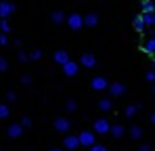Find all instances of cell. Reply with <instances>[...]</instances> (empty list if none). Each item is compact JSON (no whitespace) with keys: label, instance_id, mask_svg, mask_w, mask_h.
Segmentation results:
<instances>
[{"label":"cell","instance_id":"obj_10","mask_svg":"<svg viewBox=\"0 0 155 151\" xmlns=\"http://www.w3.org/2000/svg\"><path fill=\"white\" fill-rule=\"evenodd\" d=\"M15 13V4L11 2H0V19H6L8 15Z\"/></svg>","mask_w":155,"mask_h":151},{"label":"cell","instance_id":"obj_27","mask_svg":"<svg viewBox=\"0 0 155 151\" xmlns=\"http://www.w3.org/2000/svg\"><path fill=\"white\" fill-rule=\"evenodd\" d=\"M65 109L71 113V111H76L78 109V105H76V101H67V105H65Z\"/></svg>","mask_w":155,"mask_h":151},{"label":"cell","instance_id":"obj_25","mask_svg":"<svg viewBox=\"0 0 155 151\" xmlns=\"http://www.w3.org/2000/svg\"><path fill=\"white\" fill-rule=\"evenodd\" d=\"M40 57H42V50H40V49H36V50L29 52V61H38Z\"/></svg>","mask_w":155,"mask_h":151},{"label":"cell","instance_id":"obj_15","mask_svg":"<svg viewBox=\"0 0 155 151\" xmlns=\"http://www.w3.org/2000/svg\"><path fill=\"white\" fill-rule=\"evenodd\" d=\"M140 11L143 13H155V0H143L140 2Z\"/></svg>","mask_w":155,"mask_h":151},{"label":"cell","instance_id":"obj_38","mask_svg":"<svg viewBox=\"0 0 155 151\" xmlns=\"http://www.w3.org/2000/svg\"><path fill=\"white\" fill-rule=\"evenodd\" d=\"M153 27H155V13H153Z\"/></svg>","mask_w":155,"mask_h":151},{"label":"cell","instance_id":"obj_8","mask_svg":"<svg viewBox=\"0 0 155 151\" xmlns=\"http://www.w3.org/2000/svg\"><path fill=\"white\" fill-rule=\"evenodd\" d=\"M109 130H111V124H109L105 118H101V120L94 122V132H99V134H107Z\"/></svg>","mask_w":155,"mask_h":151},{"label":"cell","instance_id":"obj_33","mask_svg":"<svg viewBox=\"0 0 155 151\" xmlns=\"http://www.w3.org/2000/svg\"><path fill=\"white\" fill-rule=\"evenodd\" d=\"M21 124H23V128H29V126H31V120H29V118H23Z\"/></svg>","mask_w":155,"mask_h":151},{"label":"cell","instance_id":"obj_9","mask_svg":"<svg viewBox=\"0 0 155 151\" xmlns=\"http://www.w3.org/2000/svg\"><path fill=\"white\" fill-rule=\"evenodd\" d=\"M78 69H80V63L71 61V59H69V61H67V63L63 65V74L69 76V78H71V76H76V74H78Z\"/></svg>","mask_w":155,"mask_h":151},{"label":"cell","instance_id":"obj_28","mask_svg":"<svg viewBox=\"0 0 155 151\" xmlns=\"http://www.w3.org/2000/svg\"><path fill=\"white\" fill-rule=\"evenodd\" d=\"M6 69H8V61L4 57H0V72H6Z\"/></svg>","mask_w":155,"mask_h":151},{"label":"cell","instance_id":"obj_1","mask_svg":"<svg viewBox=\"0 0 155 151\" xmlns=\"http://www.w3.org/2000/svg\"><path fill=\"white\" fill-rule=\"evenodd\" d=\"M65 23L69 25V29L78 32V29H82V27H84V17H82L80 13H71V15L67 17V21H65Z\"/></svg>","mask_w":155,"mask_h":151},{"label":"cell","instance_id":"obj_14","mask_svg":"<svg viewBox=\"0 0 155 151\" xmlns=\"http://www.w3.org/2000/svg\"><path fill=\"white\" fill-rule=\"evenodd\" d=\"M109 132H111L113 139H122V136L126 134V128L122 124H111V130H109Z\"/></svg>","mask_w":155,"mask_h":151},{"label":"cell","instance_id":"obj_12","mask_svg":"<svg viewBox=\"0 0 155 151\" xmlns=\"http://www.w3.org/2000/svg\"><path fill=\"white\" fill-rule=\"evenodd\" d=\"M6 134H8L11 139H19V136L23 134V124H11L8 130H6Z\"/></svg>","mask_w":155,"mask_h":151},{"label":"cell","instance_id":"obj_22","mask_svg":"<svg viewBox=\"0 0 155 151\" xmlns=\"http://www.w3.org/2000/svg\"><path fill=\"white\" fill-rule=\"evenodd\" d=\"M8 113H11V107H8V105H2V103H0V120L8 118Z\"/></svg>","mask_w":155,"mask_h":151},{"label":"cell","instance_id":"obj_16","mask_svg":"<svg viewBox=\"0 0 155 151\" xmlns=\"http://www.w3.org/2000/svg\"><path fill=\"white\" fill-rule=\"evenodd\" d=\"M51 21L59 25V23H63V21H67V17H65V13H63V11H54V13L51 15Z\"/></svg>","mask_w":155,"mask_h":151},{"label":"cell","instance_id":"obj_3","mask_svg":"<svg viewBox=\"0 0 155 151\" xmlns=\"http://www.w3.org/2000/svg\"><path fill=\"white\" fill-rule=\"evenodd\" d=\"M80 65H84L86 69H92V67H97V57L92 52H86L80 57Z\"/></svg>","mask_w":155,"mask_h":151},{"label":"cell","instance_id":"obj_5","mask_svg":"<svg viewBox=\"0 0 155 151\" xmlns=\"http://www.w3.org/2000/svg\"><path fill=\"white\" fill-rule=\"evenodd\" d=\"M78 136H80V145H82V147H92V145H94V134H92V132L84 130V132H80Z\"/></svg>","mask_w":155,"mask_h":151},{"label":"cell","instance_id":"obj_32","mask_svg":"<svg viewBox=\"0 0 155 151\" xmlns=\"http://www.w3.org/2000/svg\"><path fill=\"white\" fill-rule=\"evenodd\" d=\"M15 99H17V95H15L13 90H8V92H6V101H15Z\"/></svg>","mask_w":155,"mask_h":151},{"label":"cell","instance_id":"obj_4","mask_svg":"<svg viewBox=\"0 0 155 151\" xmlns=\"http://www.w3.org/2000/svg\"><path fill=\"white\" fill-rule=\"evenodd\" d=\"M90 86L94 90H107L109 88V82H107V78H103V76H94L92 82H90Z\"/></svg>","mask_w":155,"mask_h":151},{"label":"cell","instance_id":"obj_11","mask_svg":"<svg viewBox=\"0 0 155 151\" xmlns=\"http://www.w3.org/2000/svg\"><path fill=\"white\" fill-rule=\"evenodd\" d=\"M140 49H143V52H147L149 57H155V36H151L149 40H145Z\"/></svg>","mask_w":155,"mask_h":151},{"label":"cell","instance_id":"obj_30","mask_svg":"<svg viewBox=\"0 0 155 151\" xmlns=\"http://www.w3.org/2000/svg\"><path fill=\"white\" fill-rule=\"evenodd\" d=\"M6 44H8V38L4 32H0V46H6Z\"/></svg>","mask_w":155,"mask_h":151},{"label":"cell","instance_id":"obj_37","mask_svg":"<svg viewBox=\"0 0 155 151\" xmlns=\"http://www.w3.org/2000/svg\"><path fill=\"white\" fill-rule=\"evenodd\" d=\"M51 151H65V149H51Z\"/></svg>","mask_w":155,"mask_h":151},{"label":"cell","instance_id":"obj_2","mask_svg":"<svg viewBox=\"0 0 155 151\" xmlns=\"http://www.w3.org/2000/svg\"><path fill=\"white\" fill-rule=\"evenodd\" d=\"M80 147V136H76V134H67L65 139H63V149H69L74 151Z\"/></svg>","mask_w":155,"mask_h":151},{"label":"cell","instance_id":"obj_19","mask_svg":"<svg viewBox=\"0 0 155 151\" xmlns=\"http://www.w3.org/2000/svg\"><path fill=\"white\" fill-rule=\"evenodd\" d=\"M138 109H140V105H138V103H136V105H128L124 113H126V118H134V113H136Z\"/></svg>","mask_w":155,"mask_h":151},{"label":"cell","instance_id":"obj_34","mask_svg":"<svg viewBox=\"0 0 155 151\" xmlns=\"http://www.w3.org/2000/svg\"><path fill=\"white\" fill-rule=\"evenodd\" d=\"M21 82H23L25 86H29V84H31V78H29V76H23V78H21Z\"/></svg>","mask_w":155,"mask_h":151},{"label":"cell","instance_id":"obj_18","mask_svg":"<svg viewBox=\"0 0 155 151\" xmlns=\"http://www.w3.org/2000/svg\"><path fill=\"white\" fill-rule=\"evenodd\" d=\"M132 25H134V29H136V32H140V34H143V32L147 29V23L143 21V17H140V15H138V17H134Z\"/></svg>","mask_w":155,"mask_h":151},{"label":"cell","instance_id":"obj_17","mask_svg":"<svg viewBox=\"0 0 155 151\" xmlns=\"http://www.w3.org/2000/svg\"><path fill=\"white\" fill-rule=\"evenodd\" d=\"M97 23H99V17H97L94 13H88V15L84 17V25H86V27H94Z\"/></svg>","mask_w":155,"mask_h":151},{"label":"cell","instance_id":"obj_26","mask_svg":"<svg viewBox=\"0 0 155 151\" xmlns=\"http://www.w3.org/2000/svg\"><path fill=\"white\" fill-rule=\"evenodd\" d=\"M17 59H19L21 63H25V61H29V55H27L25 50H19V55H17Z\"/></svg>","mask_w":155,"mask_h":151},{"label":"cell","instance_id":"obj_13","mask_svg":"<svg viewBox=\"0 0 155 151\" xmlns=\"http://www.w3.org/2000/svg\"><path fill=\"white\" fill-rule=\"evenodd\" d=\"M52 59H54V63H59V65H65V63L69 61V55H67V50H57V52L52 55Z\"/></svg>","mask_w":155,"mask_h":151},{"label":"cell","instance_id":"obj_24","mask_svg":"<svg viewBox=\"0 0 155 151\" xmlns=\"http://www.w3.org/2000/svg\"><path fill=\"white\" fill-rule=\"evenodd\" d=\"M0 32H4V34L11 32V23H8L6 19H0Z\"/></svg>","mask_w":155,"mask_h":151},{"label":"cell","instance_id":"obj_35","mask_svg":"<svg viewBox=\"0 0 155 151\" xmlns=\"http://www.w3.org/2000/svg\"><path fill=\"white\" fill-rule=\"evenodd\" d=\"M138 151H151V147H149V145H140V147H138Z\"/></svg>","mask_w":155,"mask_h":151},{"label":"cell","instance_id":"obj_31","mask_svg":"<svg viewBox=\"0 0 155 151\" xmlns=\"http://www.w3.org/2000/svg\"><path fill=\"white\" fill-rule=\"evenodd\" d=\"M90 151H107V147H105V145H97V143H94V145L90 147Z\"/></svg>","mask_w":155,"mask_h":151},{"label":"cell","instance_id":"obj_36","mask_svg":"<svg viewBox=\"0 0 155 151\" xmlns=\"http://www.w3.org/2000/svg\"><path fill=\"white\" fill-rule=\"evenodd\" d=\"M151 124L155 126V111H153V113H151Z\"/></svg>","mask_w":155,"mask_h":151},{"label":"cell","instance_id":"obj_23","mask_svg":"<svg viewBox=\"0 0 155 151\" xmlns=\"http://www.w3.org/2000/svg\"><path fill=\"white\" fill-rule=\"evenodd\" d=\"M140 17H143V21H145L147 25H151V27H153V13H143Z\"/></svg>","mask_w":155,"mask_h":151},{"label":"cell","instance_id":"obj_40","mask_svg":"<svg viewBox=\"0 0 155 151\" xmlns=\"http://www.w3.org/2000/svg\"><path fill=\"white\" fill-rule=\"evenodd\" d=\"M153 69H155V59H153Z\"/></svg>","mask_w":155,"mask_h":151},{"label":"cell","instance_id":"obj_21","mask_svg":"<svg viewBox=\"0 0 155 151\" xmlns=\"http://www.w3.org/2000/svg\"><path fill=\"white\" fill-rule=\"evenodd\" d=\"M99 109H101V111H111V101L109 99H101L99 101Z\"/></svg>","mask_w":155,"mask_h":151},{"label":"cell","instance_id":"obj_7","mask_svg":"<svg viewBox=\"0 0 155 151\" xmlns=\"http://www.w3.org/2000/svg\"><path fill=\"white\" fill-rule=\"evenodd\" d=\"M69 128H71V122H69L67 118H57V120H54V130H59V132H69Z\"/></svg>","mask_w":155,"mask_h":151},{"label":"cell","instance_id":"obj_39","mask_svg":"<svg viewBox=\"0 0 155 151\" xmlns=\"http://www.w3.org/2000/svg\"><path fill=\"white\" fill-rule=\"evenodd\" d=\"M153 95H155V82H153Z\"/></svg>","mask_w":155,"mask_h":151},{"label":"cell","instance_id":"obj_20","mask_svg":"<svg viewBox=\"0 0 155 151\" xmlns=\"http://www.w3.org/2000/svg\"><path fill=\"white\" fill-rule=\"evenodd\" d=\"M130 136H132V139H134V141H138V139H140V136H143V130H140V128H138V126L134 124V126H132V128H130Z\"/></svg>","mask_w":155,"mask_h":151},{"label":"cell","instance_id":"obj_29","mask_svg":"<svg viewBox=\"0 0 155 151\" xmlns=\"http://www.w3.org/2000/svg\"><path fill=\"white\" fill-rule=\"evenodd\" d=\"M145 80H147V82H155V69L147 72V74H145Z\"/></svg>","mask_w":155,"mask_h":151},{"label":"cell","instance_id":"obj_6","mask_svg":"<svg viewBox=\"0 0 155 151\" xmlns=\"http://www.w3.org/2000/svg\"><path fill=\"white\" fill-rule=\"evenodd\" d=\"M107 90H109V95H111V97H122V95L126 92V86H124V84H120V82H113V84H109V88H107Z\"/></svg>","mask_w":155,"mask_h":151}]
</instances>
